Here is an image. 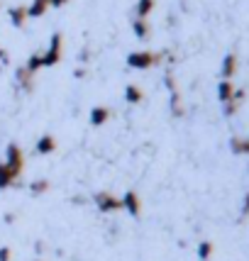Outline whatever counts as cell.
<instances>
[{
	"instance_id": "obj_1",
	"label": "cell",
	"mask_w": 249,
	"mask_h": 261,
	"mask_svg": "<svg viewBox=\"0 0 249 261\" xmlns=\"http://www.w3.org/2000/svg\"><path fill=\"white\" fill-rule=\"evenodd\" d=\"M161 61L159 51H149V49H139V51H130L127 54V66L132 71H149L152 66H157Z\"/></svg>"
},
{
	"instance_id": "obj_2",
	"label": "cell",
	"mask_w": 249,
	"mask_h": 261,
	"mask_svg": "<svg viewBox=\"0 0 249 261\" xmlns=\"http://www.w3.org/2000/svg\"><path fill=\"white\" fill-rule=\"evenodd\" d=\"M61 57H64V37L59 32H54L52 39H49V46L42 51V66L54 68L59 61H61Z\"/></svg>"
},
{
	"instance_id": "obj_3",
	"label": "cell",
	"mask_w": 249,
	"mask_h": 261,
	"mask_svg": "<svg viewBox=\"0 0 249 261\" xmlns=\"http://www.w3.org/2000/svg\"><path fill=\"white\" fill-rule=\"evenodd\" d=\"M5 166L20 181V176H22V171H24V154H22V149H20V144H15V142L8 144V149H5Z\"/></svg>"
},
{
	"instance_id": "obj_4",
	"label": "cell",
	"mask_w": 249,
	"mask_h": 261,
	"mask_svg": "<svg viewBox=\"0 0 249 261\" xmlns=\"http://www.w3.org/2000/svg\"><path fill=\"white\" fill-rule=\"evenodd\" d=\"M93 203L98 207V213H103V215H110V213H120V210H122V200L115 193H110V191L95 193L93 195Z\"/></svg>"
},
{
	"instance_id": "obj_5",
	"label": "cell",
	"mask_w": 249,
	"mask_h": 261,
	"mask_svg": "<svg viewBox=\"0 0 249 261\" xmlns=\"http://www.w3.org/2000/svg\"><path fill=\"white\" fill-rule=\"evenodd\" d=\"M120 200H122V210L127 215L139 217V213H142V200H139V193H137V191H132V188L124 191V195Z\"/></svg>"
},
{
	"instance_id": "obj_6",
	"label": "cell",
	"mask_w": 249,
	"mask_h": 261,
	"mask_svg": "<svg viewBox=\"0 0 249 261\" xmlns=\"http://www.w3.org/2000/svg\"><path fill=\"white\" fill-rule=\"evenodd\" d=\"M57 151V137L54 135H42L37 139V144H34V154H39V156H49V154H54Z\"/></svg>"
},
{
	"instance_id": "obj_7",
	"label": "cell",
	"mask_w": 249,
	"mask_h": 261,
	"mask_svg": "<svg viewBox=\"0 0 249 261\" xmlns=\"http://www.w3.org/2000/svg\"><path fill=\"white\" fill-rule=\"evenodd\" d=\"M237 73V54H225V59H222V64H220V76H222V81H232V76Z\"/></svg>"
},
{
	"instance_id": "obj_8",
	"label": "cell",
	"mask_w": 249,
	"mask_h": 261,
	"mask_svg": "<svg viewBox=\"0 0 249 261\" xmlns=\"http://www.w3.org/2000/svg\"><path fill=\"white\" fill-rule=\"evenodd\" d=\"M113 117V110L110 108H105V105H98V108H93L91 115H88V120H91L93 127H103L108 125V120Z\"/></svg>"
},
{
	"instance_id": "obj_9",
	"label": "cell",
	"mask_w": 249,
	"mask_h": 261,
	"mask_svg": "<svg viewBox=\"0 0 249 261\" xmlns=\"http://www.w3.org/2000/svg\"><path fill=\"white\" fill-rule=\"evenodd\" d=\"M15 83H17V88H22L24 93H30L34 88V76L24 66H20L15 71Z\"/></svg>"
},
{
	"instance_id": "obj_10",
	"label": "cell",
	"mask_w": 249,
	"mask_h": 261,
	"mask_svg": "<svg viewBox=\"0 0 249 261\" xmlns=\"http://www.w3.org/2000/svg\"><path fill=\"white\" fill-rule=\"evenodd\" d=\"M8 17H10V24H12V27H17V30H20V27H24V22L30 20V17H27V8H22V5L10 8V10H8Z\"/></svg>"
},
{
	"instance_id": "obj_11",
	"label": "cell",
	"mask_w": 249,
	"mask_h": 261,
	"mask_svg": "<svg viewBox=\"0 0 249 261\" xmlns=\"http://www.w3.org/2000/svg\"><path fill=\"white\" fill-rule=\"evenodd\" d=\"M235 91H237V88L232 86V81H220V83H217V100L222 102V105L230 102L235 98Z\"/></svg>"
},
{
	"instance_id": "obj_12",
	"label": "cell",
	"mask_w": 249,
	"mask_h": 261,
	"mask_svg": "<svg viewBox=\"0 0 249 261\" xmlns=\"http://www.w3.org/2000/svg\"><path fill=\"white\" fill-rule=\"evenodd\" d=\"M154 5H157V0H137L135 17H139V20H149V15L154 12Z\"/></svg>"
},
{
	"instance_id": "obj_13",
	"label": "cell",
	"mask_w": 249,
	"mask_h": 261,
	"mask_svg": "<svg viewBox=\"0 0 249 261\" xmlns=\"http://www.w3.org/2000/svg\"><path fill=\"white\" fill-rule=\"evenodd\" d=\"M142 100H144V93H142V88H139V86H135V83H130V86L124 88V102H127V105H139Z\"/></svg>"
},
{
	"instance_id": "obj_14",
	"label": "cell",
	"mask_w": 249,
	"mask_h": 261,
	"mask_svg": "<svg viewBox=\"0 0 249 261\" xmlns=\"http://www.w3.org/2000/svg\"><path fill=\"white\" fill-rule=\"evenodd\" d=\"M230 149L237 156H247L249 154V137H232L230 139Z\"/></svg>"
},
{
	"instance_id": "obj_15",
	"label": "cell",
	"mask_w": 249,
	"mask_h": 261,
	"mask_svg": "<svg viewBox=\"0 0 249 261\" xmlns=\"http://www.w3.org/2000/svg\"><path fill=\"white\" fill-rule=\"evenodd\" d=\"M52 5H49V0H32L30 5H27V17H42L46 15Z\"/></svg>"
},
{
	"instance_id": "obj_16",
	"label": "cell",
	"mask_w": 249,
	"mask_h": 261,
	"mask_svg": "<svg viewBox=\"0 0 249 261\" xmlns=\"http://www.w3.org/2000/svg\"><path fill=\"white\" fill-rule=\"evenodd\" d=\"M132 32H135L137 39H147L149 32H152V24H149V20H139V17H135V20H132Z\"/></svg>"
},
{
	"instance_id": "obj_17",
	"label": "cell",
	"mask_w": 249,
	"mask_h": 261,
	"mask_svg": "<svg viewBox=\"0 0 249 261\" xmlns=\"http://www.w3.org/2000/svg\"><path fill=\"white\" fill-rule=\"evenodd\" d=\"M15 183H17V178L12 176V171L5 166V161H0V191L10 188V186H15Z\"/></svg>"
},
{
	"instance_id": "obj_18",
	"label": "cell",
	"mask_w": 249,
	"mask_h": 261,
	"mask_svg": "<svg viewBox=\"0 0 249 261\" xmlns=\"http://www.w3.org/2000/svg\"><path fill=\"white\" fill-rule=\"evenodd\" d=\"M24 68H27L32 76H37V73L44 68V66H42V51H39V54H30V59L24 61Z\"/></svg>"
},
{
	"instance_id": "obj_19",
	"label": "cell",
	"mask_w": 249,
	"mask_h": 261,
	"mask_svg": "<svg viewBox=\"0 0 249 261\" xmlns=\"http://www.w3.org/2000/svg\"><path fill=\"white\" fill-rule=\"evenodd\" d=\"M49 188H52V183L46 181V178H34L30 183V193L32 195H44V193H49Z\"/></svg>"
},
{
	"instance_id": "obj_20",
	"label": "cell",
	"mask_w": 249,
	"mask_h": 261,
	"mask_svg": "<svg viewBox=\"0 0 249 261\" xmlns=\"http://www.w3.org/2000/svg\"><path fill=\"white\" fill-rule=\"evenodd\" d=\"M213 251H215V247H213V242H201L198 244V259L201 261H210V256H213Z\"/></svg>"
},
{
	"instance_id": "obj_21",
	"label": "cell",
	"mask_w": 249,
	"mask_h": 261,
	"mask_svg": "<svg viewBox=\"0 0 249 261\" xmlns=\"http://www.w3.org/2000/svg\"><path fill=\"white\" fill-rule=\"evenodd\" d=\"M10 259H12L10 247H0V261H10Z\"/></svg>"
},
{
	"instance_id": "obj_22",
	"label": "cell",
	"mask_w": 249,
	"mask_h": 261,
	"mask_svg": "<svg viewBox=\"0 0 249 261\" xmlns=\"http://www.w3.org/2000/svg\"><path fill=\"white\" fill-rule=\"evenodd\" d=\"M239 213H242V217H249V193L242 198V210Z\"/></svg>"
},
{
	"instance_id": "obj_23",
	"label": "cell",
	"mask_w": 249,
	"mask_h": 261,
	"mask_svg": "<svg viewBox=\"0 0 249 261\" xmlns=\"http://www.w3.org/2000/svg\"><path fill=\"white\" fill-rule=\"evenodd\" d=\"M0 64H10V57H8L5 49H0Z\"/></svg>"
},
{
	"instance_id": "obj_24",
	"label": "cell",
	"mask_w": 249,
	"mask_h": 261,
	"mask_svg": "<svg viewBox=\"0 0 249 261\" xmlns=\"http://www.w3.org/2000/svg\"><path fill=\"white\" fill-rule=\"evenodd\" d=\"M68 0H49V5H52V8H61V5H66Z\"/></svg>"
},
{
	"instance_id": "obj_25",
	"label": "cell",
	"mask_w": 249,
	"mask_h": 261,
	"mask_svg": "<svg viewBox=\"0 0 249 261\" xmlns=\"http://www.w3.org/2000/svg\"><path fill=\"white\" fill-rule=\"evenodd\" d=\"M73 76H76V79H83V76H86V68H79V71H73Z\"/></svg>"
},
{
	"instance_id": "obj_26",
	"label": "cell",
	"mask_w": 249,
	"mask_h": 261,
	"mask_svg": "<svg viewBox=\"0 0 249 261\" xmlns=\"http://www.w3.org/2000/svg\"><path fill=\"white\" fill-rule=\"evenodd\" d=\"M34 261H42V259H34Z\"/></svg>"
}]
</instances>
